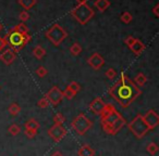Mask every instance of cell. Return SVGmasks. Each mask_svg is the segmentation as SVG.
<instances>
[{"label": "cell", "mask_w": 159, "mask_h": 156, "mask_svg": "<svg viewBox=\"0 0 159 156\" xmlns=\"http://www.w3.org/2000/svg\"><path fill=\"white\" fill-rule=\"evenodd\" d=\"M109 95L118 102L123 108H126L142 95V90L124 74L120 75L119 80L109 89Z\"/></svg>", "instance_id": "1"}, {"label": "cell", "mask_w": 159, "mask_h": 156, "mask_svg": "<svg viewBox=\"0 0 159 156\" xmlns=\"http://www.w3.org/2000/svg\"><path fill=\"white\" fill-rule=\"evenodd\" d=\"M99 116L102 130L107 134L115 136L125 126V119L111 104H106Z\"/></svg>", "instance_id": "2"}, {"label": "cell", "mask_w": 159, "mask_h": 156, "mask_svg": "<svg viewBox=\"0 0 159 156\" xmlns=\"http://www.w3.org/2000/svg\"><path fill=\"white\" fill-rule=\"evenodd\" d=\"M7 41V44L10 46V48L13 49L16 52L20 51L21 49H23V47L27 44L29 41H31V35L26 34V35H23L18 32L10 31L9 34L6 35V37H3Z\"/></svg>", "instance_id": "3"}, {"label": "cell", "mask_w": 159, "mask_h": 156, "mask_svg": "<svg viewBox=\"0 0 159 156\" xmlns=\"http://www.w3.org/2000/svg\"><path fill=\"white\" fill-rule=\"evenodd\" d=\"M70 14L82 25H85L89 22L92 18L94 16L95 12L94 10L89 7V5L84 3V5H77L75 8L71 10Z\"/></svg>", "instance_id": "4"}, {"label": "cell", "mask_w": 159, "mask_h": 156, "mask_svg": "<svg viewBox=\"0 0 159 156\" xmlns=\"http://www.w3.org/2000/svg\"><path fill=\"white\" fill-rule=\"evenodd\" d=\"M71 127L77 134L84 136L89 129L93 128V121L89 118H87L85 114L81 113L73 119V121L71 123Z\"/></svg>", "instance_id": "5"}, {"label": "cell", "mask_w": 159, "mask_h": 156, "mask_svg": "<svg viewBox=\"0 0 159 156\" xmlns=\"http://www.w3.org/2000/svg\"><path fill=\"white\" fill-rule=\"evenodd\" d=\"M129 129L135 136L136 139H142L143 137L146 136L148 131H149V128L146 125V123L143 119V115L139 114L133 118V120L129 124Z\"/></svg>", "instance_id": "6"}, {"label": "cell", "mask_w": 159, "mask_h": 156, "mask_svg": "<svg viewBox=\"0 0 159 156\" xmlns=\"http://www.w3.org/2000/svg\"><path fill=\"white\" fill-rule=\"evenodd\" d=\"M49 41L53 44V46H59L66 37H68V33L60 26L59 24H53L48 31L45 34Z\"/></svg>", "instance_id": "7"}, {"label": "cell", "mask_w": 159, "mask_h": 156, "mask_svg": "<svg viewBox=\"0 0 159 156\" xmlns=\"http://www.w3.org/2000/svg\"><path fill=\"white\" fill-rule=\"evenodd\" d=\"M45 98L48 100L49 104H51V105H53V106H57L58 104L63 100V92L60 90L59 87L53 86L52 88L46 93Z\"/></svg>", "instance_id": "8"}, {"label": "cell", "mask_w": 159, "mask_h": 156, "mask_svg": "<svg viewBox=\"0 0 159 156\" xmlns=\"http://www.w3.org/2000/svg\"><path fill=\"white\" fill-rule=\"evenodd\" d=\"M66 133H68V130L63 127V125H53L48 129V136L56 143L60 142L66 136Z\"/></svg>", "instance_id": "9"}, {"label": "cell", "mask_w": 159, "mask_h": 156, "mask_svg": "<svg viewBox=\"0 0 159 156\" xmlns=\"http://www.w3.org/2000/svg\"><path fill=\"white\" fill-rule=\"evenodd\" d=\"M143 119L148 126L149 130H152L159 125V115L155 110H149L143 115Z\"/></svg>", "instance_id": "10"}, {"label": "cell", "mask_w": 159, "mask_h": 156, "mask_svg": "<svg viewBox=\"0 0 159 156\" xmlns=\"http://www.w3.org/2000/svg\"><path fill=\"white\" fill-rule=\"evenodd\" d=\"M87 62H89V65L95 70H100V68H102V66H104V64H105L104 57H102V55H100L99 53H97V52L93 53V54L89 57V61H87Z\"/></svg>", "instance_id": "11"}, {"label": "cell", "mask_w": 159, "mask_h": 156, "mask_svg": "<svg viewBox=\"0 0 159 156\" xmlns=\"http://www.w3.org/2000/svg\"><path fill=\"white\" fill-rule=\"evenodd\" d=\"M16 59V52L13 49H7L2 53H0V61L5 63L6 65H11Z\"/></svg>", "instance_id": "12"}, {"label": "cell", "mask_w": 159, "mask_h": 156, "mask_svg": "<svg viewBox=\"0 0 159 156\" xmlns=\"http://www.w3.org/2000/svg\"><path fill=\"white\" fill-rule=\"evenodd\" d=\"M105 106H106V103L102 101V98H95L93 101L89 104V110L96 115H100L102 112L104 111Z\"/></svg>", "instance_id": "13"}, {"label": "cell", "mask_w": 159, "mask_h": 156, "mask_svg": "<svg viewBox=\"0 0 159 156\" xmlns=\"http://www.w3.org/2000/svg\"><path fill=\"white\" fill-rule=\"evenodd\" d=\"M79 156H95V150L89 144H83L77 151Z\"/></svg>", "instance_id": "14"}, {"label": "cell", "mask_w": 159, "mask_h": 156, "mask_svg": "<svg viewBox=\"0 0 159 156\" xmlns=\"http://www.w3.org/2000/svg\"><path fill=\"white\" fill-rule=\"evenodd\" d=\"M130 49L135 55H139L144 50H145V44H144L141 40L135 39V41L133 42V44L130 47Z\"/></svg>", "instance_id": "15"}, {"label": "cell", "mask_w": 159, "mask_h": 156, "mask_svg": "<svg viewBox=\"0 0 159 156\" xmlns=\"http://www.w3.org/2000/svg\"><path fill=\"white\" fill-rule=\"evenodd\" d=\"M94 6H95L96 9H98V11L104 12L110 7V1L109 0H95Z\"/></svg>", "instance_id": "16"}, {"label": "cell", "mask_w": 159, "mask_h": 156, "mask_svg": "<svg viewBox=\"0 0 159 156\" xmlns=\"http://www.w3.org/2000/svg\"><path fill=\"white\" fill-rule=\"evenodd\" d=\"M25 129H31V130H35V131H38L40 127V124L37 121V119L35 118H29L26 121H25L24 125Z\"/></svg>", "instance_id": "17"}, {"label": "cell", "mask_w": 159, "mask_h": 156, "mask_svg": "<svg viewBox=\"0 0 159 156\" xmlns=\"http://www.w3.org/2000/svg\"><path fill=\"white\" fill-rule=\"evenodd\" d=\"M134 84L136 85L137 87H144L145 86V84L147 82V77H146L145 74H143V73H139V74L135 76L134 78Z\"/></svg>", "instance_id": "18"}, {"label": "cell", "mask_w": 159, "mask_h": 156, "mask_svg": "<svg viewBox=\"0 0 159 156\" xmlns=\"http://www.w3.org/2000/svg\"><path fill=\"white\" fill-rule=\"evenodd\" d=\"M8 112H9V114L11 115V116H18L21 113V106L19 105L18 103L13 102V103L10 104L9 108H8Z\"/></svg>", "instance_id": "19"}, {"label": "cell", "mask_w": 159, "mask_h": 156, "mask_svg": "<svg viewBox=\"0 0 159 156\" xmlns=\"http://www.w3.org/2000/svg\"><path fill=\"white\" fill-rule=\"evenodd\" d=\"M46 54V50L43 48L42 46H36L35 48L33 49V55L34 57H36L37 60H40L45 57Z\"/></svg>", "instance_id": "20"}, {"label": "cell", "mask_w": 159, "mask_h": 156, "mask_svg": "<svg viewBox=\"0 0 159 156\" xmlns=\"http://www.w3.org/2000/svg\"><path fill=\"white\" fill-rule=\"evenodd\" d=\"M19 3L25 9V11L31 9L32 7L36 5V0H19Z\"/></svg>", "instance_id": "21"}, {"label": "cell", "mask_w": 159, "mask_h": 156, "mask_svg": "<svg viewBox=\"0 0 159 156\" xmlns=\"http://www.w3.org/2000/svg\"><path fill=\"white\" fill-rule=\"evenodd\" d=\"M12 31L18 32V33L23 34V35H26V34H29V27H27L24 23H20V24L16 25V26L14 27Z\"/></svg>", "instance_id": "22"}, {"label": "cell", "mask_w": 159, "mask_h": 156, "mask_svg": "<svg viewBox=\"0 0 159 156\" xmlns=\"http://www.w3.org/2000/svg\"><path fill=\"white\" fill-rule=\"evenodd\" d=\"M146 150H147L148 154H150V155H156V154L158 153V151H159V147L155 142H150V143H148V144H147Z\"/></svg>", "instance_id": "23"}, {"label": "cell", "mask_w": 159, "mask_h": 156, "mask_svg": "<svg viewBox=\"0 0 159 156\" xmlns=\"http://www.w3.org/2000/svg\"><path fill=\"white\" fill-rule=\"evenodd\" d=\"M70 52H71V54L74 55V57L79 55L80 53L82 52V47H81V44H80L79 42H75V44H73L72 46H71V48H70Z\"/></svg>", "instance_id": "24"}, {"label": "cell", "mask_w": 159, "mask_h": 156, "mask_svg": "<svg viewBox=\"0 0 159 156\" xmlns=\"http://www.w3.org/2000/svg\"><path fill=\"white\" fill-rule=\"evenodd\" d=\"M8 131H9V133L11 134V136L16 137L21 132V127L19 125H16V124H12V125L8 128Z\"/></svg>", "instance_id": "25"}, {"label": "cell", "mask_w": 159, "mask_h": 156, "mask_svg": "<svg viewBox=\"0 0 159 156\" xmlns=\"http://www.w3.org/2000/svg\"><path fill=\"white\" fill-rule=\"evenodd\" d=\"M53 125H63L64 121H66V117L61 114V113H57V114L53 116Z\"/></svg>", "instance_id": "26"}, {"label": "cell", "mask_w": 159, "mask_h": 156, "mask_svg": "<svg viewBox=\"0 0 159 156\" xmlns=\"http://www.w3.org/2000/svg\"><path fill=\"white\" fill-rule=\"evenodd\" d=\"M105 75H106V77L108 78V79L113 80L116 77H117L118 73H117V70H116L115 68H108V70H107V72L105 73Z\"/></svg>", "instance_id": "27"}, {"label": "cell", "mask_w": 159, "mask_h": 156, "mask_svg": "<svg viewBox=\"0 0 159 156\" xmlns=\"http://www.w3.org/2000/svg\"><path fill=\"white\" fill-rule=\"evenodd\" d=\"M132 20H133V16L130 12H124V13L121 15V21L124 23V24H129V23L132 22Z\"/></svg>", "instance_id": "28"}, {"label": "cell", "mask_w": 159, "mask_h": 156, "mask_svg": "<svg viewBox=\"0 0 159 156\" xmlns=\"http://www.w3.org/2000/svg\"><path fill=\"white\" fill-rule=\"evenodd\" d=\"M62 92H63V98H66L68 100H72L73 98H74L75 95H76V93L73 92V91L71 90V89L69 88V87H66V90L62 91Z\"/></svg>", "instance_id": "29"}, {"label": "cell", "mask_w": 159, "mask_h": 156, "mask_svg": "<svg viewBox=\"0 0 159 156\" xmlns=\"http://www.w3.org/2000/svg\"><path fill=\"white\" fill-rule=\"evenodd\" d=\"M35 73H36V75H37L38 77H40V78H44V77L48 74V70H47V68L44 67V66H39V67H37V70H35Z\"/></svg>", "instance_id": "30"}, {"label": "cell", "mask_w": 159, "mask_h": 156, "mask_svg": "<svg viewBox=\"0 0 159 156\" xmlns=\"http://www.w3.org/2000/svg\"><path fill=\"white\" fill-rule=\"evenodd\" d=\"M68 87L73 91V92H75V93H77L80 90H81V85H80L79 82H72Z\"/></svg>", "instance_id": "31"}, {"label": "cell", "mask_w": 159, "mask_h": 156, "mask_svg": "<svg viewBox=\"0 0 159 156\" xmlns=\"http://www.w3.org/2000/svg\"><path fill=\"white\" fill-rule=\"evenodd\" d=\"M37 105H38V108H46L49 106V102H48V100L44 97L37 102Z\"/></svg>", "instance_id": "32"}, {"label": "cell", "mask_w": 159, "mask_h": 156, "mask_svg": "<svg viewBox=\"0 0 159 156\" xmlns=\"http://www.w3.org/2000/svg\"><path fill=\"white\" fill-rule=\"evenodd\" d=\"M24 133H25V136H26L29 139H33L34 137L37 134V131H35V130H31V129H25L24 130Z\"/></svg>", "instance_id": "33"}, {"label": "cell", "mask_w": 159, "mask_h": 156, "mask_svg": "<svg viewBox=\"0 0 159 156\" xmlns=\"http://www.w3.org/2000/svg\"><path fill=\"white\" fill-rule=\"evenodd\" d=\"M19 19H20L21 21H22L23 23L25 22V21H27L30 19V14L27 11H22L20 13V15H19Z\"/></svg>", "instance_id": "34"}, {"label": "cell", "mask_w": 159, "mask_h": 156, "mask_svg": "<svg viewBox=\"0 0 159 156\" xmlns=\"http://www.w3.org/2000/svg\"><path fill=\"white\" fill-rule=\"evenodd\" d=\"M134 41H135V38L133 37V36H128V37L125 38V40H124V42H125V44L129 47V48L132 46Z\"/></svg>", "instance_id": "35"}, {"label": "cell", "mask_w": 159, "mask_h": 156, "mask_svg": "<svg viewBox=\"0 0 159 156\" xmlns=\"http://www.w3.org/2000/svg\"><path fill=\"white\" fill-rule=\"evenodd\" d=\"M7 46H8V44H7V41H6L5 38L0 37V52H1V51H2Z\"/></svg>", "instance_id": "36"}, {"label": "cell", "mask_w": 159, "mask_h": 156, "mask_svg": "<svg viewBox=\"0 0 159 156\" xmlns=\"http://www.w3.org/2000/svg\"><path fill=\"white\" fill-rule=\"evenodd\" d=\"M152 13L156 18H159V5H156L152 9Z\"/></svg>", "instance_id": "37"}, {"label": "cell", "mask_w": 159, "mask_h": 156, "mask_svg": "<svg viewBox=\"0 0 159 156\" xmlns=\"http://www.w3.org/2000/svg\"><path fill=\"white\" fill-rule=\"evenodd\" d=\"M51 156H63V154H62L60 151H56V152H53V153L51 154Z\"/></svg>", "instance_id": "38"}, {"label": "cell", "mask_w": 159, "mask_h": 156, "mask_svg": "<svg viewBox=\"0 0 159 156\" xmlns=\"http://www.w3.org/2000/svg\"><path fill=\"white\" fill-rule=\"evenodd\" d=\"M77 5H84V3L87 2V0H76Z\"/></svg>", "instance_id": "39"}, {"label": "cell", "mask_w": 159, "mask_h": 156, "mask_svg": "<svg viewBox=\"0 0 159 156\" xmlns=\"http://www.w3.org/2000/svg\"><path fill=\"white\" fill-rule=\"evenodd\" d=\"M2 28H3V26H2V24H1V23H0V32L2 31Z\"/></svg>", "instance_id": "40"}]
</instances>
